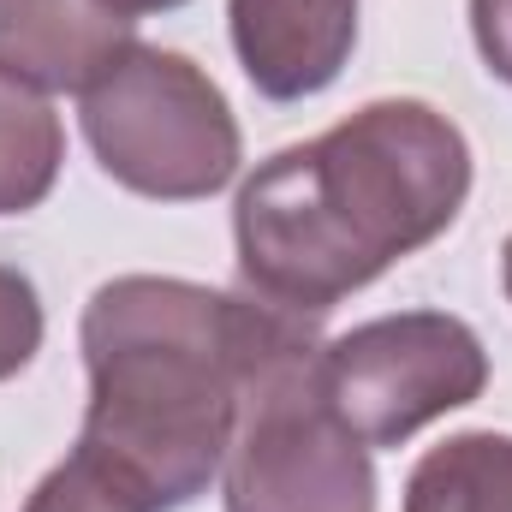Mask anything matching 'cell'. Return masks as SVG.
I'll return each mask as SVG.
<instances>
[{"label": "cell", "instance_id": "cell-4", "mask_svg": "<svg viewBox=\"0 0 512 512\" xmlns=\"http://www.w3.org/2000/svg\"><path fill=\"white\" fill-rule=\"evenodd\" d=\"M221 501L227 512H376L370 447L322 393V340L274 358L245 393Z\"/></svg>", "mask_w": 512, "mask_h": 512}, {"label": "cell", "instance_id": "cell-6", "mask_svg": "<svg viewBox=\"0 0 512 512\" xmlns=\"http://www.w3.org/2000/svg\"><path fill=\"white\" fill-rule=\"evenodd\" d=\"M233 54L268 102L322 96L358 48V0H227Z\"/></svg>", "mask_w": 512, "mask_h": 512}, {"label": "cell", "instance_id": "cell-5", "mask_svg": "<svg viewBox=\"0 0 512 512\" xmlns=\"http://www.w3.org/2000/svg\"><path fill=\"white\" fill-rule=\"evenodd\" d=\"M489 387V352L465 316L399 310L322 340V393L364 447H405Z\"/></svg>", "mask_w": 512, "mask_h": 512}, {"label": "cell", "instance_id": "cell-2", "mask_svg": "<svg viewBox=\"0 0 512 512\" xmlns=\"http://www.w3.org/2000/svg\"><path fill=\"white\" fill-rule=\"evenodd\" d=\"M471 197V143L441 108L382 96L310 143L268 155L233 203L245 292L328 316L435 245Z\"/></svg>", "mask_w": 512, "mask_h": 512}, {"label": "cell", "instance_id": "cell-9", "mask_svg": "<svg viewBox=\"0 0 512 512\" xmlns=\"http://www.w3.org/2000/svg\"><path fill=\"white\" fill-rule=\"evenodd\" d=\"M66 161V126L42 90L0 72V215H30L48 203Z\"/></svg>", "mask_w": 512, "mask_h": 512}, {"label": "cell", "instance_id": "cell-7", "mask_svg": "<svg viewBox=\"0 0 512 512\" xmlns=\"http://www.w3.org/2000/svg\"><path fill=\"white\" fill-rule=\"evenodd\" d=\"M131 42V18L108 0H0V72L42 96H84Z\"/></svg>", "mask_w": 512, "mask_h": 512}, {"label": "cell", "instance_id": "cell-3", "mask_svg": "<svg viewBox=\"0 0 512 512\" xmlns=\"http://www.w3.org/2000/svg\"><path fill=\"white\" fill-rule=\"evenodd\" d=\"M84 137L114 185L149 203H203L245 161L221 84L173 48L131 42L84 90Z\"/></svg>", "mask_w": 512, "mask_h": 512}, {"label": "cell", "instance_id": "cell-10", "mask_svg": "<svg viewBox=\"0 0 512 512\" xmlns=\"http://www.w3.org/2000/svg\"><path fill=\"white\" fill-rule=\"evenodd\" d=\"M24 512H155V507L137 495V483L120 477L102 453L72 447V453L30 489Z\"/></svg>", "mask_w": 512, "mask_h": 512}, {"label": "cell", "instance_id": "cell-1", "mask_svg": "<svg viewBox=\"0 0 512 512\" xmlns=\"http://www.w3.org/2000/svg\"><path fill=\"white\" fill-rule=\"evenodd\" d=\"M316 316L179 274H120L90 292L78 352L90 405L78 447L102 453L155 512H179L227 465L256 376L316 346Z\"/></svg>", "mask_w": 512, "mask_h": 512}, {"label": "cell", "instance_id": "cell-8", "mask_svg": "<svg viewBox=\"0 0 512 512\" xmlns=\"http://www.w3.org/2000/svg\"><path fill=\"white\" fill-rule=\"evenodd\" d=\"M399 512H512V435L465 429L429 447L405 477Z\"/></svg>", "mask_w": 512, "mask_h": 512}, {"label": "cell", "instance_id": "cell-14", "mask_svg": "<svg viewBox=\"0 0 512 512\" xmlns=\"http://www.w3.org/2000/svg\"><path fill=\"white\" fill-rule=\"evenodd\" d=\"M501 286H507V304H512V233H507V245H501Z\"/></svg>", "mask_w": 512, "mask_h": 512}, {"label": "cell", "instance_id": "cell-12", "mask_svg": "<svg viewBox=\"0 0 512 512\" xmlns=\"http://www.w3.org/2000/svg\"><path fill=\"white\" fill-rule=\"evenodd\" d=\"M471 36L483 66L501 84H512V0H471Z\"/></svg>", "mask_w": 512, "mask_h": 512}, {"label": "cell", "instance_id": "cell-11", "mask_svg": "<svg viewBox=\"0 0 512 512\" xmlns=\"http://www.w3.org/2000/svg\"><path fill=\"white\" fill-rule=\"evenodd\" d=\"M42 298L36 280L24 268L0 262V382H12L18 370H30V358L42 352Z\"/></svg>", "mask_w": 512, "mask_h": 512}, {"label": "cell", "instance_id": "cell-13", "mask_svg": "<svg viewBox=\"0 0 512 512\" xmlns=\"http://www.w3.org/2000/svg\"><path fill=\"white\" fill-rule=\"evenodd\" d=\"M114 12H126V18H143V12H173V6H185V0H108Z\"/></svg>", "mask_w": 512, "mask_h": 512}]
</instances>
